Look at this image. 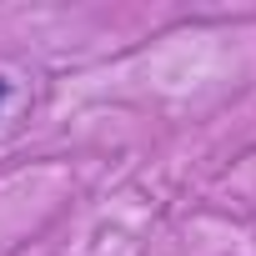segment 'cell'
<instances>
[{"label":"cell","mask_w":256,"mask_h":256,"mask_svg":"<svg viewBox=\"0 0 256 256\" xmlns=\"http://www.w3.org/2000/svg\"><path fill=\"white\" fill-rule=\"evenodd\" d=\"M6 100H10V80H6V76H0V106H6Z\"/></svg>","instance_id":"6da1fadb"}]
</instances>
